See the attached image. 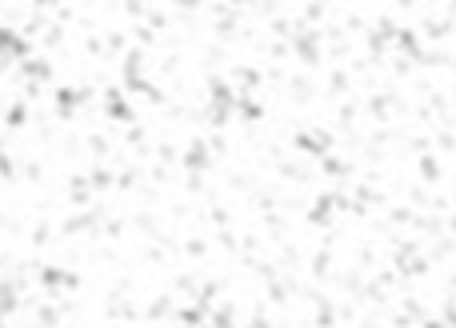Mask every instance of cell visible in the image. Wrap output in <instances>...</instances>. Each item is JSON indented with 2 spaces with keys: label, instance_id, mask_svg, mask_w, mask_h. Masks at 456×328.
Returning <instances> with one entry per match:
<instances>
[{
  "label": "cell",
  "instance_id": "cell-1",
  "mask_svg": "<svg viewBox=\"0 0 456 328\" xmlns=\"http://www.w3.org/2000/svg\"><path fill=\"white\" fill-rule=\"evenodd\" d=\"M296 144H301L304 153L316 156V153H324V148H328V136H324V133H304L301 140H296Z\"/></svg>",
  "mask_w": 456,
  "mask_h": 328
}]
</instances>
